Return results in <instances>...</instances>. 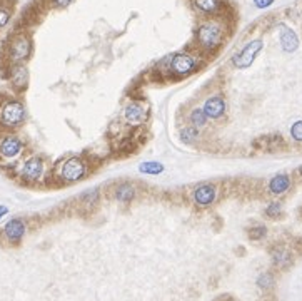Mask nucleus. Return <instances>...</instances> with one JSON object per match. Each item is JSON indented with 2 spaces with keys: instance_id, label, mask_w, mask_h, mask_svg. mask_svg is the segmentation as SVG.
<instances>
[{
  "instance_id": "bb28decb",
  "label": "nucleus",
  "mask_w": 302,
  "mask_h": 301,
  "mask_svg": "<svg viewBox=\"0 0 302 301\" xmlns=\"http://www.w3.org/2000/svg\"><path fill=\"white\" fill-rule=\"evenodd\" d=\"M290 137L297 142H302V120H296L290 126Z\"/></svg>"
},
{
  "instance_id": "423d86ee",
  "label": "nucleus",
  "mask_w": 302,
  "mask_h": 301,
  "mask_svg": "<svg viewBox=\"0 0 302 301\" xmlns=\"http://www.w3.org/2000/svg\"><path fill=\"white\" fill-rule=\"evenodd\" d=\"M122 119L129 127H142L150 119V109L142 99H132L122 109Z\"/></svg>"
},
{
  "instance_id": "b1692460",
  "label": "nucleus",
  "mask_w": 302,
  "mask_h": 301,
  "mask_svg": "<svg viewBox=\"0 0 302 301\" xmlns=\"http://www.w3.org/2000/svg\"><path fill=\"white\" fill-rule=\"evenodd\" d=\"M247 236L251 241H260L267 236V228L264 224H255V226H252V228H249Z\"/></svg>"
},
{
  "instance_id": "dca6fc26",
  "label": "nucleus",
  "mask_w": 302,
  "mask_h": 301,
  "mask_svg": "<svg viewBox=\"0 0 302 301\" xmlns=\"http://www.w3.org/2000/svg\"><path fill=\"white\" fill-rule=\"evenodd\" d=\"M254 148L269 150V152H275V150L286 148V142L281 135H267V137H260L259 141H254Z\"/></svg>"
},
{
  "instance_id": "473e14b6",
  "label": "nucleus",
  "mask_w": 302,
  "mask_h": 301,
  "mask_svg": "<svg viewBox=\"0 0 302 301\" xmlns=\"http://www.w3.org/2000/svg\"><path fill=\"white\" fill-rule=\"evenodd\" d=\"M299 213H301V216H302V208H301V209H299Z\"/></svg>"
},
{
  "instance_id": "2eb2a0df",
  "label": "nucleus",
  "mask_w": 302,
  "mask_h": 301,
  "mask_svg": "<svg viewBox=\"0 0 302 301\" xmlns=\"http://www.w3.org/2000/svg\"><path fill=\"white\" fill-rule=\"evenodd\" d=\"M290 184H292V181H290L289 174H284V172H282V174H275L274 178L269 181V191H270V194H274V196L286 194L290 189Z\"/></svg>"
},
{
  "instance_id": "2f4dec72",
  "label": "nucleus",
  "mask_w": 302,
  "mask_h": 301,
  "mask_svg": "<svg viewBox=\"0 0 302 301\" xmlns=\"http://www.w3.org/2000/svg\"><path fill=\"white\" fill-rule=\"evenodd\" d=\"M297 176H301V179H302V167L297 169Z\"/></svg>"
},
{
  "instance_id": "7c9ffc66",
  "label": "nucleus",
  "mask_w": 302,
  "mask_h": 301,
  "mask_svg": "<svg viewBox=\"0 0 302 301\" xmlns=\"http://www.w3.org/2000/svg\"><path fill=\"white\" fill-rule=\"evenodd\" d=\"M7 214H9V208H7V206H3V204H0V219H2V217H5Z\"/></svg>"
},
{
  "instance_id": "20e7f679",
  "label": "nucleus",
  "mask_w": 302,
  "mask_h": 301,
  "mask_svg": "<svg viewBox=\"0 0 302 301\" xmlns=\"http://www.w3.org/2000/svg\"><path fill=\"white\" fill-rule=\"evenodd\" d=\"M27 109L22 100L7 99L0 104V127L3 129H17L25 122Z\"/></svg>"
},
{
  "instance_id": "1a4fd4ad",
  "label": "nucleus",
  "mask_w": 302,
  "mask_h": 301,
  "mask_svg": "<svg viewBox=\"0 0 302 301\" xmlns=\"http://www.w3.org/2000/svg\"><path fill=\"white\" fill-rule=\"evenodd\" d=\"M45 174V161L40 156H29L20 166V178L25 183L35 184Z\"/></svg>"
},
{
  "instance_id": "412c9836",
  "label": "nucleus",
  "mask_w": 302,
  "mask_h": 301,
  "mask_svg": "<svg viewBox=\"0 0 302 301\" xmlns=\"http://www.w3.org/2000/svg\"><path fill=\"white\" fill-rule=\"evenodd\" d=\"M189 126L195 127V129H202V127L207 126V122H209V119H207V116L204 114L202 107H195L192 109L191 112H189Z\"/></svg>"
},
{
  "instance_id": "c756f323",
  "label": "nucleus",
  "mask_w": 302,
  "mask_h": 301,
  "mask_svg": "<svg viewBox=\"0 0 302 301\" xmlns=\"http://www.w3.org/2000/svg\"><path fill=\"white\" fill-rule=\"evenodd\" d=\"M274 3V0H254V5L257 9H267Z\"/></svg>"
},
{
  "instance_id": "cd10ccee",
  "label": "nucleus",
  "mask_w": 302,
  "mask_h": 301,
  "mask_svg": "<svg viewBox=\"0 0 302 301\" xmlns=\"http://www.w3.org/2000/svg\"><path fill=\"white\" fill-rule=\"evenodd\" d=\"M10 17H12V10H10L9 7L0 5V29L5 27V25L9 24Z\"/></svg>"
},
{
  "instance_id": "9b49d317",
  "label": "nucleus",
  "mask_w": 302,
  "mask_h": 301,
  "mask_svg": "<svg viewBox=\"0 0 302 301\" xmlns=\"http://www.w3.org/2000/svg\"><path fill=\"white\" fill-rule=\"evenodd\" d=\"M27 233V224L22 217H12L3 226V236L10 244H18Z\"/></svg>"
},
{
  "instance_id": "a211bd4d",
  "label": "nucleus",
  "mask_w": 302,
  "mask_h": 301,
  "mask_svg": "<svg viewBox=\"0 0 302 301\" xmlns=\"http://www.w3.org/2000/svg\"><path fill=\"white\" fill-rule=\"evenodd\" d=\"M194 9L204 15H217L222 10V0H191Z\"/></svg>"
},
{
  "instance_id": "393cba45",
  "label": "nucleus",
  "mask_w": 302,
  "mask_h": 301,
  "mask_svg": "<svg viewBox=\"0 0 302 301\" xmlns=\"http://www.w3.org/2000/svg\"><path fill=\"white\" fill-rule=\"evenodd\" d=\"M264 213H266V216L272 217V219H279V217H281V214H282V206H281V202H277V201L269 202V206H267Z\"/></svg>"
},
{
  "instance_id": "c85d7f7f",
  "label": "nucleus",
  "mask_w": 302,
  "mask_h": 301,
  "mask_svg": "<svg viewBox=\"0 0 302 301\" xmlns=\"http://www.w3.org/2000/svg\"><path fill=\"white\" fill-rule=\"evenodd\" d=\"M48 3L55 9H65L72 3V0H48Z\"/></svg>"
},
{
  "instance_id": "0eeeda50",
  "label": "nucleus",
  "mask_w": 302,
  "mask_h": 301,
  "mask_svg": "<svg viewBox=\"0 0 302 301\" xmlns=\"http://www.w3.org/2000/svg\"><path fill=\"white\" fill-rule=\"evenodd\" d=\"M219 196V187L212 183H202L195 186L191 193V201L197 209H209L216 204Z\"/></svg>"
},
{
  "instance_id": "aec40b11",
  "label": "nucleus",
  "mask_w": 302,
  "mask_h": 301,
  "mask_svg": "<svg viewBox=\"0 0 302 301\" xmlns=\"http://www.w3.org/2000/svg\"><path fill=\"white\" fill-rule=\"evenodd\" d=\"M165 171V166L160 161H144L139 164V172L145 176H160Z\"/></svg>"
},
{
  "instance_id": "ddd939ff",
  "label": "nucleus",
  "mask_w": 302,
  "mask_h": 301,
  "mask_svg": "<svg viewBox=\"0 0 302 301\" xmlns=\"http://www.w3.org/2000/svg\"><path fill=\"white\" fill-rule=\"evenodd\" d=\"M9 81L12 87L18 92L27 89L29 85V70L24 64H17V66H10L9 69Z\"/></svg>"
},
{
  "instance_id": "39448f33",
  "label": "nucleus",
  "mask_w": 302,
  "mask_h": 301,
  "mask_svg": "<svg viewBox=\"0 0 302 301\" xmlns=\"http://www.w3.org/2000/svg\"><path fill=\"white\" fill-rule=\"evenodd\" d=\"M32 39L27 33H15L9 40V45H7V59H9L10 66L24 64L25 60H29L30 55H32Z\"/></svg>"
},
{
  "instance_id": "9d476101",
  "label": "nucleus",
  "mask_w": 302,
  "mask_h": 301,
  "mask_svg": "<svg viewBox=\"0 0 302 301\" xmlns=\"http://www.w3.org/2000/svg\"><path fill=\"white\" fill-rule=\"evenodd\" d=\"M24 141L15 134H3L0 137V157L5 161L17 159L24 154Z\"/></svg>"
},
{
  "instance_id": "a878e982",
  "label": "nucleus",
  "mask_w": 302,
  "mask_h": 301,
  "mask_svg": "<svg viewBox=\"0 0 302 301\" xmlns=\"http://www.w3.org/2000/svg\"><path fill=\"white\" fill-rule=\"evenodd\" d=\"M274 284V276L270 273H262L260 276L257 278V286L262 289H269L270 286Z\"/></svg>"
},
{
  "instance_id": "f03ea898",
  "label": "nucleus",
  "mask_w": 302,
  "mask_h": 301,
  "mask_svg": "<svg viewBox=\"0 0 302 301\" xmlns=\"http://www.w3.org/2000/svg\"><path fill=\"white\" fill-rule=\"evenodd\" d=\"M90 171L89 161L80 156H69L60 161L57 166V176L59 183L62 184H77L87 178Z\"/></svg>"
},
{
  "instance_id": "72a5a7b5",
  "label": "nucleus",
  "mask_w": 302,
  "mask_h": 301,
  "mask_svg": "<svg viewBox=\"0 0 302 301\" xmlns=\"http://www.w3.org/2000/svg\"><path fill=\"white\" fill-rule=\"evenodd\" d=\"M229 301H234V300H230V298H229Z\"/></svg>"
},
{
  "instance_id": "4be33fe9",
  "label": "nucleus",
  "mask_w": 302,
  "mask_h": 301,
  "mask_svg": "<svg viewBox=\"0 0 302 301\" xmlns=\"http://www.w3.org/2000/svg\"><path fill=\"white\" fill-rule=\"evenodd\" d=\"M272 261L277 268H286V266L290 265L292 258H290L287 250H284V248H275L272 251Z\"/></svg>"
},
{
  "instance_id": "f257e3e1",
  "label": "nucleus",
  "mask_w": 302,
  "mask_h": 301,
  "mask_svg": "<svg viewBox=\"0 0 302 301\" xmlns=\"http://www.w3.org/2000/svg\"><path fill=\"white\" fill-rule=\"evenodd\" d=\"M225 39V24L219 18H207L195 29V44L202 52H216Z\"/></svg>"
},
{
  "instance_id": "5701e85b",
  "label": "nucleus",
  "mask_w": 302,
  "mask_h": 301,
  "mask_svg": "<svg viewBox=\"0 0 302 301\" xmlns=\"http://www.w3.org/2000/svg\"><path fill=\"white\" fill-rule=\"evenodd\" d=\"M199 137H201L199 129H195V127H192V126H186L179 131V139L184 144H194V142L199 141Z\"/></svg>"
},
{
  "instance_id": "4468645a",
  "label": "nucleus",
  "mask_w": 302,
  "mask_h": 301,
  "mask_svg": "<svg viewBox=\"0 0 302 301\" xmlns=\"http://www.w3.org/2000/svg\"><path fill=\"white\" fill-rule=\"evenodd\" d=\"M112 194H114V199L120 204H130V202L135 201L137 198V187L134 186L132 183H119L117 186L112 189Z\"/></svg>"
},
{
  "instance_id": "f8f14e48",
  "label": "nucleus",
  "mask_w": 302,
  "mask_h": 301,
  "mask_svg": "<svg viewBox=\"0 0 302 301\" xmlns=\"http://www.w3.org/2000/svg\"><path fill=\"white\" fill-rule=\"evenodd\" d=\"M225 99L222 96H210L209 99H206V102L202 104V111L204 114L207 116V119L209 120H219L224 117L225 114Z\"/></svg>"
},
{
  "instance_id": "6e6552de",
  "label": "nucleus",
  "mask_w": 302,
  "mask_h": 301,
  "mask_svg": "<svg viewBox=\"0 0 302 301\" xmlns=\"http://www.w3.org/2000/svg\"><path fill=\"white\" fill-rule=\"evenodd\" d=\"M262 47H264L262 39L251 40V42L245 44L244 47L232 57V66L236 67V69H247V67H251L252 64H254L255 57L260 54Z\"/></svg>"
},
{
  "instance_id": "6ab92c4d",
  "label": "nucleus",
  "mask_w": 302,
  "mask_h": 301,
  "mask_svg": "<svg viewBox=\"0 0 302 301\" xmlns=\"http://www.w3.org/2000/svg\"><path fill=\"white\" fill-rule=\"evenodd\" d=\"M99 202H100V189H97V187L85 191V193H82L80 196H79V204L84 206L85 209L97 208Z\"/></svg>"
},
{
  "instance_id": "f3484780",
  "label": "nucleus",
  "mask_w": 302,
  "mask_h": 301,
  "mask_svg": "<svg viewBox=\"0 0 302 301\" xmlns=\"http://www.w3.org/2000/svg\"><path fill=\"white\" fill-rule=\"evenodd\" d=\"M281 45L289 54L290 52H296L297 47H299V37H297V33L292 29L286 27V25L281 27Z\"/></svg>"
},
{
  "instance_id": "7ed1b4c3",
  "label": "nucleus",
  "mask_w": 302,
  "mask_h": 301,
  "mask_svg": "<svg viewBox=\"0 0 302 301\" xmlns=\"http://www.w3.org/2000/svg\"><path fill=\"white\" fill-rule=\"evenodd\" d=\"M201 67V57L194 52H177L169 59L167 72L174 79H186Z\"/></svg>"
}]
</instances>
